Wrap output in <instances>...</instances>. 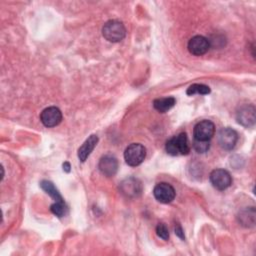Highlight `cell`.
Here are the masks:
<instances>
[{
    "label": "cell",
    "mask_w": 256,
    "mask_h": 256,
    "mask_svg": "<svg viewBox=\"0 0 256 256\" xmlns=\"http://www.w3.org/2000/svg\"><path fill=\"white\" fill-rule=\"evenodd\" d=\"M98 143V136L95 134L90 135L85 141L84 143L79 147L78 149V158L81 162H85L86 159L88 158V156L91 154V152L94 150L95 146Z\"/></svg>",
    "instance_id": "obj_13"
},
{
    "label": "cell",
    "mask_w": 256,
    "mask_h": 256,
    "mask_svg": "<svg viewBox=\"0 0 256 256\" xmlns=\"http://www.w3.org/2000/svg\"><path fill=\"white\" fill-rule=\"evenodd\" d=\"M40 120L46 127H55L62 120V113L59 108L50 106L45 108L40 114Z\"/></svg>",
    "instance_id": "obj_8"
},
{
    "label": "cell",
    "mask_w": 256,
    "mask_h": 256,
    "mask_svg": "<svg viewBox=\"0 0 256 256\" xmlns=\"http://www.w3.org/2000/svg\"><path fill=\"white\" fill-rule=\"evenodd\" d=\"M165 150L172 156L187 155L190 152V147L186 133L181 132L178 135L171 137L165 144Z\"/></svg>",
    "instance_id": "obj_1"
},
{
    "label": "cell",
    "mask_w": 256,
    "mask_h": 256,
    "mask_svg": "<svg viewBox=\"0 0 256 256\" xmlns=\"http://www.w3.org/2000/svg\"><path fill=\"white\" fill-rule=\"evenodd\" d=\"M70 164L68 163V162H65L64 164H63V170L64 171H66V172H70Z\"/></svg>",
    "instance_id": "obj_22"
},
{
    "label": "cell",
    "mask_w": 256,
    "mask_h": 256,
    "mask_svg": "<svg viewBox=\"0 0 256 256\" xmlns=\"http://www.w3.org/2000/svg\"><path fill=\"white\" fill-rule=\"evenodd\" d=\"M239 222L245 226L250 227L253 226L255 223V210L253 207H250L248 209H244L239 213Z\"/></svg>",
    "instance_id": "obj_16"
},
{
    "label": "cell",
    "mask_w": 256,
    "mask_h": 256,
    "mask_svg": "<svg viewBox=\"0 0 256 256\" xmlns=\"http://www.w3.org/2000/svg\"><path fill=\"white\" fill-rule=\"evenodd\" d=\"M175 104H176V99L174 97L157 98L153 101V107L160 113H165L169 111Z\"/></svg>",
    "instance_id": "obj_14"
},
{
    "label": "cell",
    "mask_w": 256,
    "mask_h": 256,
    "mask_svg": "<svg viewBox=\"0 0 256 256\" xmlns=\"http://www.w3.org/2000/svg\"><path fill=\"white\" fill-rule=\"evenodd\" d=\"M102 35L109 42H120L126 35V29L121 21L109 20L102 28Z\"/></svg>",
    "instance_id": "obj_2"
},
{
    "label": "cell",
    "mask_w": 256,
    "mask_h": 256,
    "mask_svg": "<svg viewBox=\"0 0 256 256\" xmlns=\"http://www.w3.org/2000/svg\"><path fill=\"white\" fill-rule=\"evenodd\" d=\"M236 119L239 124L244 127H251L255 124V107L253 105L241 106L237 113Z\"/></svg>",
    "instance_id": "obj_12"
},
{
    "label": "cell",
    "mask_w": 256,
    "mask_h": 256,
    "mask_svg": "<svg viewBox=\"0 0 256 256\" xmlns=\"http://www.w3.org/2000/svg\"><path fill=\"white\" fill-rule=\"evenodd\" d=\"M215 133V125L210 120H202L198 122L193 129L194 140L209 141Z\"/></svg>",
    "instance_id": "obj_4"
},
{
    "label": "cell",
    "mask_w": 256,
    "mask_h": 256,
    "mask_svg": "<svg viewBox=\"0 0 256 256\" xmlns=\"http://www.w3.org/2000/svg\"><path fill=\"white\" fill-rule=\"evenodd\" d=\"M237 140V132L230 127L222 128L218 134V143L224 150H232L235 147Z\"/></svg>",
    "instance_id": "obj_9"
},
{
    "label": "cell",
    "mask_w": 256,
    "mask_h": 256,
    "mask_svg": "<svg viewBox=\"0 0 256 256\" xmlns=\"http://www.w3.org/2000/svg\"><path fill=\"white\" fill-rule=\"evenodd\" d=\"M153 195L157 201L163 204H168L172 202L175 198L176 192L170 184L166 182L158 183L153 189Z\"/></svg>",
    "instance_id": "obj_6"
},
{
    "label": "cell",
    "mask_w": 256,
    "mask_h": 256,
    "mask_svg": "<svg viewBox=\"0 0 256 256\" xmlns=\"http://www.w3.org/2000/svg\"><path fill=\"white\" fill-rule=\"evenodd\" d=\"M51 212L57 217H63L67 212V206L65 202H54L50 206Z\"/></svg>",
    "instance_id": "obj_18"
},
{
    "label": "cell",
    "mask_w": 256,
    "mask_h": 256,
    "mask_svg": "<svg viewBox=\"0 0 256 256\" xmlns=\"http://www.w3.org/2000/svg\"><path fill=\"white\" fill-rule=\"evenodd\" d=\"M40 186L50 197H52L54 199L55 202H64L61 194L59 193V191L57 190V188L54 186V184L51 181L42 180L40 182Z\"/></svg>",
    "instance_id": "obj_15"
},
{
    "label": "cell",
    "mask_w": 256,
    "mask_h": 256,
    "mask_svg": "<svg viewBox=\"0 0 256 256\" xmlns=\"http://www.w3.org/2000/svg\"><path fill=\"white\" fill-rule=\"evenodd\" d=\"M210 143L209 141H199V140H194L193 142V148L198 152V153H205L209 150Z\"/></svg>",
    "instance_id": "obj_19"
},
{
    "label": "cell",
    "mask_w": 256,
    "mask_h": 256,
    "mask_svg": "<svg viewBox=\"0 0 256 256\" xmlns=\"http://www.w3.org/2000/svg\"><path fill=\"white\" fill-rule=\"evenodd\" d=\"M120 191L121 193L129 198L137 197L142 192V184L140 180L134 177H129L124 179L120 183Z\"/></svg>",
    "instance_id": "obj_7"
},
{
    "label": "cell",
    "mask_w": 256,
    "mask_h": 256,
    "mask_svg": "<svg viewBox=\"0 0 256 256\" xmlns=\"http://www.w3.org/2000/svg\"><path fill=\"white\" fill-rule=\"evenodd\" d=\"M175 234H176L180 239L185 240V235H184L183 229H182V227H181L179 224H177L176 227H175Z\"/></svg>",
    "instance_id": "obj_21"
},
{
    "label": "cell",
    "mask_w": 256,
    "mask_h": 256,
    "mask_svg": "<svg viewBox=\"0 0 256 256\" xmlns=\"http://www.w3.org/2000/svg\"><path fill=\"white\" fill-rule=\"evenodd\" d=\"M98 168L104 176L113 177L118 170V161L113 155L106 154L100 158Z\"/></svg>",
    "instance_id": "obj_11"
},
{
    "label": "cell",
    "mask_w": 256,
    "mask_h": 256,
    "mask_svg": "<svg viewBox=\"0 0 256 256\" xmlns=\"http://www.w3.org/2000/svg\"><path fill=\"white\" fill-rule=\"evenodd\" d=\"M156 234L158 237H160L163 240H168L169 239V231L167 226L164 223H159L156 227Z\"/></svg>",
    "instance_id": "obj_20"
},
{
    "label": "cell",
    "mask_w": 256,
    "mask_h": 256,
    "mask_svg": "<svg viewBox=\"0 0 256 256\" xmlns=\"http://www.w3.org/2000/svg\"><path fill=\"white\" fill-rule=\"evenodd\" d=\"M211 92L210 88L207 86V85H204V84H198V83H195V84H192L188 87L186 93L187 95H195V94H200V95H207Z\"/></svg>",
    "instance_id": "obj_17"
},
{
    "label": "cell",
    "mask_w": 256,
    "mask_h": 256,
    "mask_svg": "<svg viewBox=\"0 0 256 256\" xmlns=\"http://www.w3.org/2000/svg\"><path fill=\"white\" fill-rule=\"evenodd\" d=\"M146 157V149L140 143L130 144L124 151V159L129 166L140 165Z\"/></svg>",
    "instance_id": "obj_3"
},
{
    "label": "cell",
    "mask_w": 256,
    "mask_h": 256,
    "mask_svg": "<svg viewBox=\"0 0 256 256\" xmlns=\"http://www.w3.org/2000/svg\"><path fill=\"white\" fill-rule=\"evenodd\" d=\"M210 182L217 190H225L232 184V178L228 171L224 169H214L209 175Z\"/></svg>",
    "instance_id": "obj_5"
},
{
    "label": "cell",
    "mask_w": 256,
    "mask_h": 256,
    "mask_svg": "<svg viewBox=\"0 0 256 256\" xmlns=\"http://www.w3.org/2000/svg\"><path fill=\"white\" fill-rule=\"evenodd\" d=\"M187 47L191 54L195 56H201L209 50L210 41L204 36L196 35L189 40Z\"/></svg>",
    "instance_id": "obj_10"
}]
</instances>
